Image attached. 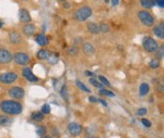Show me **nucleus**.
Masks as SVG:
<instances>
[{"instance_id":"1","label":"nucleus","mask_w":164,"mask_h":138,"mask_svg":"<svg viewBox=\"0 0 164 138\" xmlns=\"http://www.w3.org/2000/svg\"><path fill=\"white\" fill-rule=\"evenodd\" d=\"M0 110L3 113L18 115L22 112V104L15 100H3L0 103Z\"/></svg>"},{"instance_id":"2","label":"nucleus","mask_w":164,"mask_h":138,"mask_svg":"<svg viewBox=\"0 0 164 138\" xmlns=\"http://www.w3.org/2000/svg\"><path fill=\"white\" fill-rule=\"evenodd\" d=\"M92 15V8L89 7V5H85V7H82L78 10L75 11V19L78 21H86L90 16Z\"/></svg>"},{"instance_id":"3","label":"nucleus","mask_w":164,"mask_h":138,"mask_svg":"<svg viewBox=\"0 0 164 138\" xmlns=\"http://www.w3.org/2000/svg\"><path fill=\"white\" fill-rule=\"evenodd\" d=\"M138 19L139 21L144 25V26H147V27H151V26H153L154 24V18L152 16V14L148 12V11L145 10H142V11H139L138 12Z\"/></svg>"},{"instance_id":"4","label":"nucleus","mask_w":164,"mask_h":138,"mask_svg":"<svg viewBox=\"0 0 164 138\" xmlns=\"http://www.w3.org/2000/svg\"><path fill=\"white\" fill-rule=\"evenodd\" d=\"M143 48L148 52H154V51H156L158 48H159V45L158 43L153 39V38H151V37H145L143 39Z\"/></svg>"},{"instance_id":"5","label":"nucleus","mask_w":164,"mask_h":138,"mask_svg":"<svg viewBox=\"0 0 164 138\" xmlns=\"http://www.w3.org/2000/svg\"><path fill=\"white\" fill-rule=\"evenodd\" d=\"M18 79V74H15L13 72H8L0 74V82L3 84H12Z\"/></svg>"},{"instance_id":"6","label":"nucleus","mask_w":164,"mask_h":138,"mask_svg":"<svg viewBox=\"0 0 164 138\" xmlns=\"http://www.w3.org/2000/svg\"><path fill=\"white\" fill-rule=\"evenodd\" d=\"M8 94L10 96L11 98L13 99H22L24 97V89L20 87V86H15V87H12L11 89H9Z\"/></svg>"},{"instance_id":"7","label":"nucleus","mask_w":164,"mask_h":138,"mask_svg":"<svg viewBox=\"0 0 164 138\" xmlns=\"http://www.w3.org/2000/svg\"><path fill=\"white\" fill-rule=\"evenodd\" d=\"M13 60L16 64L19 65H26L30 62V57L27 54L23 53V52H16L13 57Z\"/></svg>"},{"instance_id":"8","label":"nucleus","mask_w":164,"mask_h":138,"mask_svg":"<svg viewBox=\"0 0 164 138\" xmlns=\"http://www.w3.org/2000/svg\"><path fill=\"white\" fill-rule=\"evenodd\" d=\"M12 59H13V55L11 54L10 51L0 48V64L10 63Z\"/></svg>"},{"instance_id":"9","label":"nucleus","mask_w":164,"mask_h":138,"mask_svg":"<svg viewBox=\"0 0 164 138\" xmlns=\"http://www.w3.org/2000/svg\"><path fill=\"white\" fill-rule=\"evenodd\" d=\"M19 20L22 23H30L31 20H32L30 12L24 8L20 9V11H19Z\"/></svg>"},{"instance_id":"10","label":"nucleus","mask_w":164,"mask_h":138,"mask_svg":"<svg viewBox=\"0 0 164 138\" xmlns=\"http://www.w3.org/2000/svg\"><path fill=\"white\" fill-rule=\"evenodd\" d=\"M68 131L72 136H78L82 133V126L77 123H70L68 125Z\"/></svg>"},{"instance_id":"11","label":"nucleus","mask_w":164,"mask_h":138,"mask_svg":"<svg viewBox=\"0 0 164 138\" xmlns=\"http://www.w3.org/2000/svg\"><path fill=\"white\" fill-rule=\"evenodd\" d=\"M22 75H23L24 78L27 79L29 82H33V83H35V82L38 80V78L33 74V72H32V70H31L30 68H24L23 71H22Z\"/></svg>"},{"instance_id":"12","label":"nucleus","mask_w":164,"mask_h":138,"mask_svg":"<svg viewBox=\"0 0 164 138\" xmlns=\"http://www.w3.org/2000/svg\"><path fill=\"white\" fill-rule=\"evenodd\" d=\"M35 26L32 23H26V24L23 26V34L26 35V36H32V35L35 34Z\"/></svg>"},{"instance_id":"13","label":"nucleus","mask_w":164,"mask_h":138,"mask_svg":"<svg viewBox=\"0 0 164 138\" xmlns=\"http://www.w3.org/2000/svg\"><path fill=\"white\" fill-rule=\"evenodd\" d=\"M9 40H10L11 44L13 45H18L21 43V35L18 33V32H11L9 34Z\"/></svg>"},{"instance_id":"14","label":"nucleus","mask_w":164,"mask_h":138,"mask_svg":"<svg viewBox=\"0 0 164 138\" xmlns=\"http://www.w3.org/2000/svg\"><path fill=\"white\" fill-rule=\"evenodd\" d=\"M153 34L156 36V37H159L161 39H163L164 38V26H163V23H161V24L156 25L155 27L153 28Z\"/></svg>"},{"instance_id":"15","label":"nucleus","mask_w":164,"mask_h":138,"mask_svg":"<svg viewBox=\"0 0 164 138\" xmlns=\"http://www.w3.org/2000/svg\"><path fill=\"white\" fill-rule=\"evenodd\" d=\"M86 27H88V30H89L90 33H92V34H99V25L94 23V22L88 23Z\"/></svg>"},{"instance_id":"16","label":"nucleus","mask_w":164,"mask_h":138,"mask_svg":"<svg viewBox=\"0 0 164 138\" xmlns=\"http://www.w3.org/2000/svg\"><path fill=\"white\" fill-rule=\"evenodd\" d=\"M82 50H83V52H84L86 55H92V54L95 52L94 47L92 46V44H90V43H85V44L83 45Z\"/></svg>"},{"instance_id":"17","label":"nucleus","mask_w":164,"mask_h":138,"mask_svg":"<svg viewBox=\"0 0 164 138\" xmlns=\"http://www.w3.org/2000/svg\"><path fill=\"white\" fill-rule=\"evenodd\" d=\"M35 41L40 45V46H46V45L48 44V38L44 34H38L35 37Z\"/></svg>"},{"instance_id":"18","label":"nucleus","mask_w":164,"mask_h":138,"mask_svg":"<svg viewBox=\"0 0 164 138\" xmlns=\"http://www.w3.org/2000/svg\"><path fill=\"white\" fill-rule=\"evenodd\" d=\"M155 3V0H140V5L143 7L144 9H150L152 8Z\"/></svg>"},{"instance_id":"19","label":"nucleus","mask_w":164,"mask_h":138,"mask_svg":"<svg viewBox=\"0 0 164 138\" xmlns=\"http://www.w3.org/2000/svg\"><path fill=\"white\" fill-rule=\"evenodd\" d=\"M149 90H150V87L147 83H143V84L140 85V89H139L140 96H145V95L149 93Z\"/></svg>"},{"instance_id":"20","label":"nucleus","mask_w":164,"mask_h":138,"mask_svg":"<svg viewBox=\"0 0 164 138\" xmlns=\"http://www.w3.org/2000/svg\"><path fill=\"white\" fill-rule=\"evenodd\" d=\"M37 58L40 60H44V59H47L48 58V55H49V51L46 49H40L38 52H37Z\"/></svg>"},{"instance_id":"21","label":"nucleus","mask_w":164,"mask_h":138,"mask_svg":"<svg viewBox=\"0 0 164 138\" xmlns=\"http://www.w3.org/2000/svg\"><path fill=\"white\" fill-rule=\"evenodd\" d=\"M47 60H48V63L51 64V65H54V64H56L57 62H58V54L49 53Z\"/></svg>"},{"instance_id":"22","label":"nucleus","mask_w":164,"mask_h":138,"mask_svg":"<svg viewBox=\"0 0 164 138\" xmlns=\"http://www.w3.org/2000/svg\"><path fill=\"white\" fill-rule=\"evenodd\" d=\"M75 85L78 86V88L81 89V90H83V91H85V93H91V90H90L83 83H81L80 80H77V82H75Z\"/></svg>"},{"instance_id":"23","label":"nucleus","mask_w":164,"mask_h":138,"mask_svg":"<svg viewBox=\"0 0 164 138\" xmlns=\"http://www.w3.org/2000/svg\"><path fill=\"white\" fill-rule=\"evenodd\" d=\"M11 122V118L5 115H0V125H7Z\"/></svg>"},{"instance_id":"24","label":"nucleus","mask_w":164,"mask_h":138,"mask_svg":"<svg viewBox=\"0 0 164 138\" xmlns=\"http://www.w3.org/2000/svg\"><path fill=\"white\" fill-rule=\"evenodd\" d=\"M32 118L35 120V121H42L44 118V114L42 113V112H34V113L32 114Z\"/></svg>"},{"instance_id":"25","label":"nucleus","mask_w":164,"mask_h":138,"mask_svg":"<svg viewBox=\"0 0 164 138\" xmlns=\"http://www.w3.org/2000/svg\"><path fill=\"white\" fill-rule=\"evenodd\" d=\"M99 95H104V96H108V97H114L115 94L110 90H107V89H99Z\"/></svg>"},{"instance_id":"26","label":"nucleus","mask_w":164,"mask_h":138,"mask_svg":"<svg viewBox=\"0 0 164 138\" xmlns=\"http://www.w3.org/2000/svg\"><path fill=\"white\" fill-rule=\"evenodd\" d=\"M90 84H92L93 86H95L96 88H99V89H101L103 87V84L99 83V80H96L95 78H90Z\"/></svg>"},{"instance_id":"27","label":"nucleus","mask_w":164,"mask_h":138,"mask_svg":"<svg viewBox=\"0 0 164 138\" xmlns=\"http://www.w3.org/2000/svg\"><path fill=\"white\" fill-rule=\"evenodd\" d=\"M108 30H109L108 24H106V23H102V24H99V32H102V33H107Z\"/></svg>"},{"instance_id":"28","label":"nucleus","mask_w":164,"mask_h":138,"mask_svg":"<svg viewBox=\"0 0 164 138\" xmlns=\"http://www.w3.org/2000/svg\"><path fill=\"white\" fill-rule=\"evenodd\" d=\"M150 66H151L152 69H156V68H159L160 66V60H158V59L151 60V62H150Z\"/></svg>"},{"instance_id":"29","label":"nucleus","mask_w":164,"mask_h":138,"mask_svg":"<svg viewBox=\"0 0 164 138\" xmlns=\"http://www.w3.org/2000/svg\"><path fill=\"white\" fill-rule=\"evenodd\" d=\"M60 94H61V97L65 99V100H68V91H67V87L66 86H62Z\"/></svg>"},{"instance_id":"30","label":"nucleus","mask_w":164,"mask_h":138,"mask_svg":"<svg viewBox=\"0 0 164 138\" xmlns=\"http://www.w3.org/2000/svg\"><path fill=\"white\" fill-rule=\"evenodd\" d=\"M97 78H99V80L102 82V84H103V85H105V86H107V87H110V83H109V82H108V80H107V79L105 78L104 76H102V75H99V77H97Z\"/></svg>"},{"instance_id":"31","label":"nucleus","mask_w":164,"mask_h":138,"mask_svg":"<svg viewBox=\"0 0 164 138\" xmlns=\"http://www.w3.org/2000/svg\"><path fill=\"white\" fill-rule=\"evenodd\" d=\"M68 52H69L70 55H77V54H78V52H79V50H78V48H77L75 46H72L71 48H69Z\"/></svg>"},{"instance_id":"32","label":"nucleus","mask_w":164,"mask_h":138,"mask_svg":"<svg viewBox=\"0 0 164 138\" xmlns=\"http://www.w3.org/2000/svg\"><path fill=\"white\" fill-rule=\"evenodd\" d=\"M42 113L43 114H49L50 113V107L49 104H45L42 107Z\"/></svg>"},{"instance_id":"33","label":"nucleus","mask_w":164,"mask_h":138,"mask_svg":"<svg viewBox=\"0 0 164 138\" xmlns=\"http://www.w3.org/2000/svg\"><path fill=\"white\" fill-rule=\"evenodd\" d=\"M45 133H46V127H44V126H40V127L37 128V135L43 136Z\"/></svg>"},{"instance_id":"34","label":"nucleus","mask_w":164,"mask_h":138,"mask_svg":"<svg viewBox=\"0 0 164 138\" xmlns=\"http://www.w3.org/2000/svg\"><path fill=\"white\" fill-rule=\"evenodd\" d=\"M147 112H148V111H147V109L145 108H141V109H139V110H138V115H140V116H142V115H145V114H147Z\"/></svg>"},{"instance_id":"35","label":"nucleus","mask_w":164,"mask_h":138,"mask_svg":"<svg viewBox=\"0 0 164 138\" xmlns=\"http://www.w3.org/2000/svg\"><path fill=\"white\" fill-rule=\"evenodd\" d=\"M163 51H164V47H163V46H161V48L159 49V51H158V54H156L159 59H162V58H163Z\"/></svg>"},{"instance_id":"36","label":"nucleus","mask_w":164,"mask_h":138,"mask_svg":"<svg viewBox=\"0 0 164 138\" xmlns=\"http://www.w3.org/2000/svg\"><path fill=\"white\" fill-rule=\"evenodd\" d=\"M141 123L143 124L145 127H150L151 126V122H149L147 118H141Z\"/></svg>"},{"instance_id":"37","label":"nucleus","mask_w":164,"mask_h":138,"mask_svg":"<svg viewBox=\"0 0 164 138\" xmlns=\"http://www.w3.org/2000/svg\"><path fill=\"white\" fill-rule=\"evenodd\" d=\"M155 2L158 3V5H159L161 9L164 8V0H155Z\"/></svg>"},{"instance_id":"38","label":"nucleus","mask_w":164,"mask_h":138,"mask_svg":"<svg viewBox=\"0 0 164 138\" xmlns=\"http://www.w3.org/2000/svg\"><path fill=\"white\" fill-rule=\"evenodd\" d=\"M89 101L90 102H97V98H95V97H93V96H90Z\"/></svg>"},{"instance_id":"39","label":"nucleus","mask_w":164,"mask_h":138,"mask_svg":"<svg viewBox=\"0 0 164 138\" xmlns=\"http://www.w3.org/2000/svg\"><path fill=\"white\" fill-rule=\"evenodd\" d=\"M97 102H99V103H102L104 107H107V102L105 101V100H103V99H97Z\"/></svg>"},{"instance_id":"40","label":"nucleus","mask_w":164,"mask_h":138,"mask_svg":"<svg viewBox=\"0 0 164 138\" xmlns=\"http://www.w3.org/2000/svg\"><path fill=\"white\" fill-rule=\"evenodd\" d=\"M110 2H112V5H113V7H116V5L119 3V0H110Z\"/></svg>"},{"instance_id":"41","label":"nucleus","mask_w":164,"mask_h":138,"mask_svg":"<svg viewBox=\"0 0 164 138\" xmlns=\"http://www.w3.org/2000/svg\"><path fill=\"white\" fill-rule=\"evenodd\" d=\"M85 75H86V76H93V75H94V73H92V72H89V71H86V72H85Z\"/></svg>"},{"instance_id":"42","label":"nucleus","mask_w":164,"mask_h":138,"mask_svg":"<svg viewBox=\"0 0 164 138\" xmlns=\"http://www.w3.org/2000/svg\"><path fill=\"white\" fill-rule=\"evenodd\" d=\"M64 7H65L66 9H69V8H70V7H71V5H70L69 3H67V2H66V1H65V2H64Z\"/></svg>"},{"instance_id":"43","label":"nucleus","mask_w":164,"mask_h":138,"mask_svg":"<svg viewBox=\"0 0 164 138\" xmlns=\"http://www.w3.org/2000/svg\"><path fill=\"white\" fill-rule=\"evenodd\" d=\"M2 25H3V23H2L1 21H0V27H2Z\"/></svg>"},{"instance_id":"44","label":"nucleus","mask_w":164,"mask_h":138,"mask_svg":"<svg viewBox=\"0 0 164 138\" xmlns=\"http://www.w3.org/2000/svg\"><path fill=\"white\" fill-rule=\"evenodd\" d=\"M43 138H51V137H50V136H44Z\"/></svg>"},{"instance_id":"45","label":"nucleus","mask_w":164,"mask_h":138,"mask_svg":"<svg viewBox=\"0 0 164 138\" xmlns=\"http://www.w3.org/2000/svg\"><path fill=\"white\" fill-rule=\"evenodd\" d=\"M105 2H109V1H110V0H104Z\"/></svg>"},{"instance_id":"46","label":"nucleus","mask_w":164,"mask_h":138,"mask_svg":"<svg viewBox=\"0 0 164 138\" xmlns=\"http://www.w3.org/2000/svg\"><path fill=\"white\" fill-rule=\"evenodd\" d=\"M59 1H62V2H65V1H67V0H59Z\"/></svg>"},{"instance_id":"47","label":"nucleus","mask_w":164,"mask_h":138,"mask_svg":"<svg viewBox=\"0 0 164 138\" xmlns=\"http://www.w3.org/2000/svg\"><path fill=\"white\" fill-rule=\"evenodd\" d=\"M86 138H95V137H86Z\"/></svg>"},{"instance_id":"48","label":"nucleus","mask_w":164,"mask_h":138,"mask_svg":"<svg viewBox=\"0 0 164 138\" xmlns=\"http://www.w3.org/2000/svg\"><path fill=\"white\" fill-rule=\"evenodd\" d=\"M22 1H27V0H22Z\"/></svg>"}]
</instances>
